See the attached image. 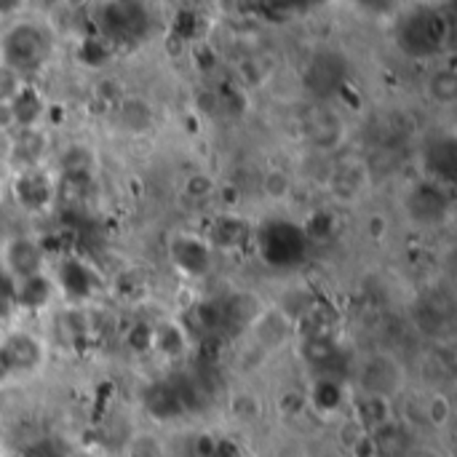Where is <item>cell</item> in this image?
I'll list each match as a JSON object with an SVG mask.
<instances>
[{
	"instance_id": "obj_1",
	"label": "cell",
	"mask_w": 457,
	"mask_h": 457,
	"mask_svg": "<svg viewBox=\"0 0 457 457\" xmlns=\"http://www.w3.org/2000/svg\"><path fill=\"white\" fill-rule=\"evenodd\" d=\"M48 56H51V40L37 24L21 21L8 29V35L3 40V62L8 70H13L16 75L32 72Z\"/></svg>"
},
{
	"instance_id": "obj_2",
	"label": "cell",
	"mask_w": 457,
	"mask_h": 457,
	"mask_svg": "<svg viewBox=\"0 0 457 457\" xmlns=\"http://www.w3.org/2000/svg\"><path fill=\"white\" fill-rule=\"evenodd\" d=\"M447 37H450V24L442 13H434V11L410 13L399 29L402 48L418 59H426V56L442 51Z\"/></svg>"
},
{
	"instance_id": "obj_3",
	"label": "cell",
	"mask_w": 457,
	"mask_h": 457,
	"mask_svg": "<svg viewBox=\"0 0 457 457\" xmlns=\"http://www.w3.org/2000/svg\"><path fill=\"white\" fill-rule=\"evenodd\" d=\"M99 24H102V32L110 40H115V43H134V40L147 35L150 13H147V5H142V3L118 0V3L102 5Z\"/></svg>"
},
{
	"instance_id": "obj_4",
	"label": "cell",
	"mask_w": 457,
	"mask_h": 457,
	"mask_svg": "<svg viewBox=\"0 0 457 457\" xmlns=\"http://www.w3.org/2000/svg\"><path fill=\"white\" fill-rule=\"evenodd\" d=\"M308 249V238L303 233V228L292 225V222H268L260 233V252L265 257V262L284 268V265H295L303 260Z\"/></svg>"
},
{
	"instance_id": "obj_5",
	"label": "cell",
	"mask_w": 457,
	"mask_h": 457,
	"mask_svg": "<svg viewBox=\"0 0 457 457\" xmlns=\"http://www.w3.org/2000/svg\"><path fill=\"white\" fill-rule=\"evenodd\" d=\"M345 75H348L345 59L335 51H321L311 59V64L305 70V86L311 88V94L324 99L345 86V80H348Z\"/></svg>"
},
{
	"instance_id": "obj_6",
	"label": "cell",
	"mask_w": 457,
	"mask_h": 457,
	"mask_svg": "<svg viewBox=\"0 0 457 457\" xmlns=\"http://www.w3.org/2000/svg\"><path fill=\"white\" fill-rule=\"evenodd\" d=\"M43 262H46V254L35 241L13 238L5 246V268L3 270L19 281H27V278L43 276Z\"/></svg>"
},
{
	"instance_id": "obj_7",
	"label": "cell",
	"mask_w": 457,
	"mask_h": 457,
	"mask_svg": "<svg viewBox=\"0 0 457 457\" xmlns=\"http://www.w3.org/2000/svg\"><path fill=\"white\" fill-rule=\"evenodd\" d=\"M410 214L423 222V225H431V222H439L445 220L447 209H450V198L447 193L442 190V185L436 182H426V185H418L412 193H410Z\"/></svg>"
},
{
	"instance_id": "obj_8",
	"label": "cell",
	"mask_w": 457,
	"mask_h": 457,
	"mask_svg": "<svg viewBox=\"0 0 457 457\" xmlns=\"http://www.w3.org/2000/svg\"><path fill=\"white\" fill-rule=\"evenodd\" d=\"M0 353L5 356L8 367H11V375H24V372H32L40 359H43V348L40 343L32 337V335H24V332H11L3 343H0Z\"/></svg>"
},
{
	"instance_id": "obj_9",
	"label": "cell",
	"mask_w": 457,
	"mask_h": 457,
	"mask_svg": "<svg viewBox=\"0 0 457 457\" xmlns=\"http://www.w3.org/2000/svg\"><path fill=\"white\" fill-rule=\"evenodd\" d=\"M399 383H402V370L388 356H375L361 370V386H364L367 396H383V399H388L399 388Z\"/></svg>"
},
{
	"instance_id": "obj_10",
	"label": "cell",
	"mask_w": 457,
	"mask_h": 457,
	"mask_svg": "<svg viewBox=\"0 0 457 457\" xmlns=\"http://www.w3.org/2000/svg\"><path fill=\"white\" fill-rule=\"evenodd\" d=\"M13 193H16V201H19L24 209H29V212H40V209H46V206L54 201V185H51V179H48L43 171H37V169L21 171V177H19L16 185H13Z\"/></svg>"
},
{
	"instance_id": "obj_11",
	"label": "cell",
	"mask_w": 457,
	"mask_h": 457,
	"mask_svg": "<svg viewBox=\"0 0 457 457\" xmlns=\"http://www.w3.org/2000/svg\"><path fill=\"white\" fill-rule=\"evenodd\" d=\"M171 260L174 265L187 276H201L209 268V249L193 236H179L171 244Z\"/></svg>"
},
{
	"instance_id": "obj_12",
	"label": "cell",
	"mask_w": 457,
	"mask_h": 457,
	"mask_svg": "<svg viewBox=\"0 0 457 457\" xmlns=\"http://www.w3.org/2000/svg\"><path fill=\"white\" fill-rule=\"evenodd\" d=\"M370 445H372L378 457H407L412 453L410 436L404 434V428L396 420H391V423L380 426L378 431H372Z\"/></svg>"
},
{
	"instance_id": "obj_13",
	"label": "cell",
	"mask_w": 457,
	"mask_h": 457,
	"mask_svg": "<svg viewBox=\"0 0 457 457\" xmlns=\"http://www.w3.org/2000/svg\"><path fill=\"white\" fill-rule=\"evenodd\" d=\"M43 150H46V137H43L40 131L24 129V131L16 137L13 147H11V158H13L16 166H24V171H27V169H32V166L40 161Z\"/></svg>"
},
{
	"instance_id": "obj_14",
	"label": "cell",
	"mask_w": 457,
	"mask_h": 457,
	"mask_svg": "<svg viewBox=\"0 0 457 457\" xmlns=\"http://www.w3.org/2000/svg\"><path fill=\"white\" fill-rule=\"evenodd\" d=\"M391 420L394 418H391V402L388 399H383V396H364L359 402V418H356V423L367 431V436L372 431H378L380 426L391 423Z\"/></svg>"
},
{
	"instance_id": "obj_15",
	"label": "cell",
	"mask_w": 457,
	"mask_h": 457,
	"mask_svg": "<svg viewBox=\"0 0 457 457\" xmlns=\"http://www.w3.org/2000/svg\"><path fill=\"white\" fill-rule=\"evenodd\" d=\"M118 118H120V126L129 129V131H145L153 126V107L139 99V96H126L120 102V110H118Z\"/></svg>"
},
{
	"instance_id": "obj_16",
	"label": "cell",
	"mask_w": 457,
	"mask_h": 457,
	"mask_svg": "<svg viewBox=\"0 0 457 457\" xmlns=\"http://www.w3.org/2000/svg\"><path fill=\"white\" fill-rule=\"evenodd\" d=\"M311 139H313V145L321 147V150L335 147V145L343 139V123H340V118L332 115V112H319V115L311 120Z\"/></svg>"
},
{
	"instance_id": "obj_17",
	"label": "cell",
	"mask_w": 457,
	"mask_h": 457,
	"mask_svg": "<svg viewBox=\"0 0 457 457\" xmlns=\"http://www.w3.org/2000/svg\"><path fill=\"white\" fill-rule=\"evenodd\" d=\"M145 404L161 420H169V418H174V415L182 412L179 396H177V391L171 386H153L147 391V396H145Z\"/></svg>"
},
{
	"instance_id": "obj_18",
	"label": "cell",
	"mask_w": 457,
	"mask_h": 457,
	"mask_svg": "<svg viewBox=\"0 0 457 457\" xmlns=\"http://www.w3.org/2000/svg\"><path fill=\"white\" fill-rule=\"evenodd\" d=\"M212 238H214V246L233 252L246 241V222H241L236 217H222V220H217Z\"/></svg>"
},
{
	"instance_id": "obj_19",
	"label": "cell",
	"mask_w": 457,
	"mask_h": 457,
	"mask_svg": "<svg viewBox=\"0 0 457 457\" xmlns=\"http://www.w3.org/2000/svg\"><path fill=\"white\" fill-rule=\"evenodd\" d=\"M455 145L453 139H439L431 150H428V163L434 169V174L442 182H453L455 177Z\"/></svg>"
},
{
	"instance_id": "obj_20",
	"label": "cell",
	"mask_w": 457,
	"mask_h": 457,
	"mask_svg": "<svg viewBox=\"0 0 457 457\" xmlns=\"http://www.w3.org/2000/svg\"><path fill=\"white\" fill-rule=\"evenodd\" d=\"M19 305L24 308H43L48 300H51V281L46 276H35V278H27L21 281L19 292H13Z\"/></svg>"
},
{
	"instance_id": "obj_21",
	"label": "cell",
	"mask_w": 457,
	"mask_h": 457,
	"mask_svg": "<svg viewBox=\"0 0 457 457\" xmlns=\"http://www.w3.org/2000/svg\"><path fill=\"white\" fill-rule=\"evenodd\" d=\"M262 308H260V300L254 295H233L228 303H225V316L233 319L236 324H252L254 319H260Z\"/></svg>"
},
{
	"instance_id": "obj_22",
	"label": "cell",
	"mask_w": 457,
	"mask_h": 457,
	"mask_svg": "<svg viewBox=\"0 0 457 457\" xmlns=\"http://www.w3.org/2000/svg\"><path fill=\"white\" fill-rule=\"evenodd\" d=\"M8 107H11L13 120H16V123H21V126H27V129H29V123H35V120H37L40 110H43L40 96H37L35 91H29V88H21V91L16 94V99H13Z\"/></svg>"
},
{
	"instance_id": "obj_23",
	"label": "cell",
	"mask_w": 457,
	"mask_h": 457,
	"mask_svg": "<svg viewBox=\"0 0 457 457\" xmlns=\"http://www.w3.org/2000/svg\"><path fill=\"white\" fill-rule=\"evenodd\" d=\"M337 356V345L332 337H305L303 343V359L313 367H327Z\"/></svg>"
},
{
	"instance_id": "obj_24",
	"label": "cell",
	"mask_w": 457,
	"mask_h": 457,
	"mask_svg": "<svg viewBox=\"0 0 457 457\" xmlns=\"http://www.w3.org/2000/svg\"><path fill=\"white\" fill-rule=\"evenodd\" d=\"M428 91L434 96V102H442V104H453L457 96V75L455 70L445 67V70H436L428 80Z\"/></svg>"
},
{
	"instance_id": "obj_25",
	"label": "cell",
	"mask_w": 457,
	"mask_h": 457,
	"mask_svg": "<svg viewBox=\"0 0 457 457\" xmlns=\"http://www.w3.org/2000/svg\"><path fill=\"white\" fill-rule=\"evenodd\" d=\"M123 457H163V442L155 434L139 431L126 442Z\"/></svg>"
},
{
	"instance_id": "obj_26",
	"label": "cell",
	"mask_w": 457,
	"mask_h": 457,
	"mask_svg": "<svg viewBox=\"0 0 457 457\" xmlns=\"http://www.w3.org/2000/svg\"><path fill=\"white\" fill-rule=\"evenodd\" d=\"M292 190V179L284 169H270L265 177H262V193L270 198V201H281L287 198Z\"/></svg>"
},
{
	"instance_id": "obj_27",
	"label": "cell",
	"mask_w": 457,
	"mask_h": 457,
	"mask_svg": "<svg viewBox=\"0 0 457 457\" xmlns=\"http://www.w3.org/2000/svg\"><path fill=\"white\" fill-rule=\"evenodd\" d=\"M311 399L321 410H337L340 407V399H343V391H340V386L335 380H319Z\"/></svg>"
},
{
	"instance_id": "obj_28",
	"label": "cell",
	"mask_w": 457,
	"mask_h": 457,
	"mask_svg": "<svg viewBox=\"0 0 457 457\" xmlns=\"http://www.w3.org/2000/svg\"><path fill=\"white\" fill-rule=\"evenodd\" d=\"M423 418H426L431 426H445V423L453 418V404L447 402V396L436 394V396H431V399L426 402V407H423Z\"/></svg>"
},
{
	"instance_id": "obj_29",
	"label": "cell",
	"mask_w": 457,
	"mask_h": 457,
	"mask_svg": "<svg viewBox=\"0 0 457 457\" xmlns=\"http://www.w3.org/2000/svg\"><path fill=\"white\" fill-rule=\"evenodd\" d=\"M21 88H24L21 86V78L13 70H8L5 64H0V107L3 104H11Z\"/></svg>"
},
{
	"instance_id": "obj_30",
	"label": "cell",
	"mask_w": 457,
	"mask_h": 457,
	"mask_svg": "<svg viewBox=\"0 0 457 457\" xmlns=\"http://www.w3.org/2000/svg\"><path fill=\"white\" fill-rule=\"evenodd\" d=\"M153 345L163 353H177L182 348V332L174 327H166L158 335H153Z\"/></svg>"
},
{
	"instance_id": "obj_31",
	"label": "cell",
	"mask_w": 457,
	"mask_h": 457,
	"mask_svg": "<svg viewBox=\"0 0 457 457\" xmlns=\"http://www.w3.org/2000/svg\"><path fill=\"white\" fill-rule=\"evenodd\" d=\"M212 190H214V182H212V177H206V174H193V177L185 182V195H190V198H206Z\"/></svg>"
},
{
	"instance_id": "obj_32",
	"label": "cell",
	"mask_w": 457,
	"mask_h": 457,
	"mask_svg": "<svg viewBox=\"0 0 457 457\" xmlns=\"http://www.w3.org/2000/svg\"><path fill=\"white\" fill-rule=\"evenodd\" d=\"M332 230V217L327 214V212H319V214H313L311 217V222H305V228H303V233H305V238H311V236H327Z\"/></svg>"
},
{
	"instance_id": "obj_33",
	"label": "cell",
	"mask_w": 457,
	"mask_h": 457,
	"mask_svg": "<svg viewBox=\"0 0 457 457\" xmlns=\"http://www.w3.org/2000/svg\"><path fill=\"white\" fill-rule=\"evenodd\" d=\"M257 410H260V404H257V399H254L252 394H238V396L233 399V412L241 415L244 420H246V418H254Z\"/></svg>"
},
{
	"instance_id": "obj_34",
	"label": "cell",
	"mask_w": 457,
	"mask_h": 457,
	"mask_svg": "<svg viewBox=\"0 0 457 457\" xmlns=\"http://www.w3.org/2000/svg\"><path fill=\"white\" fill-rule=\"evenodd\" d=\"M11 295H13V289H11V276L0 268V316H3V311H5V305L11 303Z\"/></svg>"
},
{
	"instance_id": "obj_35",
	"label": "cell",
	"mask_w": 457,
	"mask_h": 457,
	"mask_svg": "<svg viewBox=\"0 0 457 457\" xmlns=\"http://www.w3.org/2000/svg\"><path fill=\"white\" fill-rule=\"evenodd\" d=\"M13 375H11V367H8V361H5V356L0 353V383H5V380H11Z\"/></svg>"
},
{
	"instance_id": "obj_36",
	"label": "cell",
	"mask_w": 457,
	"mask_h": 457,
	"mask_svg": "<svg viewBox=\"0 0 457 457\" xmlns=\"http://www.w3.org/2000/svg\"><path fill=\"white\" fill-rule=\"evenodd\" d=\"M407 457H434L431 453H423V450H412Z\"/></svg>"
}]
</instances>
